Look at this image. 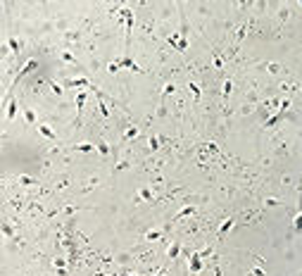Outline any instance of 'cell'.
Listing matches in <instances>:
<instances>
[{"label": "cell", "mask_w": 302, "mask_h": 276, "mask_svg": "<svg viewBox=\"0 0 302 276\" xmlns=\"http://www.w3.org/2000/svg\"><path fill=\"white\" fill-rule=\"evenodd\" d=\"M74 148H76V150H81V152H91V150H93V145H91V143H79V145H74Z\"/></svg>", "instance_id": "6da1fadb"}, {"label": "cell", "mask_w": 302, "mask_h": 276, "mask_svg": "<svg viewBox=\"0 0 302 276\" xmlns=\"http://www.w3.org/2000/svg\"><path fill=\"white\" fill-rule=\"evenodd\" d=\"M38 128H41V133H43V136H48V138H55V133H52V131H50L48 126H43V124H41Z\"/></svg>", "instance_id": "7a4b0ae2"}, {"label": "cell", "mask_w": 302, "mask_h": 276, "mask_svg": "<svg viewBox=\"0 0 302 276\" xmlns=\"http://www.w3.org/2000/svg\"><path fill=\"white\" fill-rule=\"evenodd\" d=\"M69 86H88L86 79H74V81H69Z\"/></svg>", "instance_id": "3957f363"}, {"label": "cell", "mask_w": 302, "mask_h": 276, "mask_svg": "<svg viewBox=\"0 0 302 276\" xmlns=\"http://www.w3.org/2000/svg\"><path fill=\"white\" fill-rule=\"evenodd\" d=\"M231 224H233V219H228V222H226V224H224V226H221V231H219V233H221V236H224V233H226V231H228V229H231Z\"/></svg>", "instance_id": "277c9868"}, {"label": "cell", "mask_w": 302, "mask_h": 276, "mask_svg": "<svg viewBox=\"0 0 302 276\" xmlns=\"http://www.w3.org/2000/svg\"><path fill=\"white\" fill-rule=\"evenodd\" d=\"M176 255H179V245H174V248L169 250V257H176Z\"/></svg>", "instance_id": "5b68a950"}, {"label": "cell", "mask_w": 302, "mask_h": 276, "mask_svg": "<svg viewBox=\"0 0 302 276\" xmlns=\"http://www.w3.org/2000/svg\"><path fill=\"white\" fill-rule=\"evenodd\" d=\"M295 229H297V231H300V229H302V214H300V217H297V219H295Z\"/></svg>", "instance_id": "8992f818"}, {"label": "cell", "mask_w": 302, "mask_h": 276, "mask_svg": "<svg viewBox=\"0 0 302 276\" xmlns=\"http://www.w3.org/2000/svg\"><path fill=\"white\" fill-rule=\"evenodd\" d=\"M186 214H193V207H186V210H183V212H181L179 217H186Z\"/></svg>", "instance_id": "52a82bcc"}]
</instances>
